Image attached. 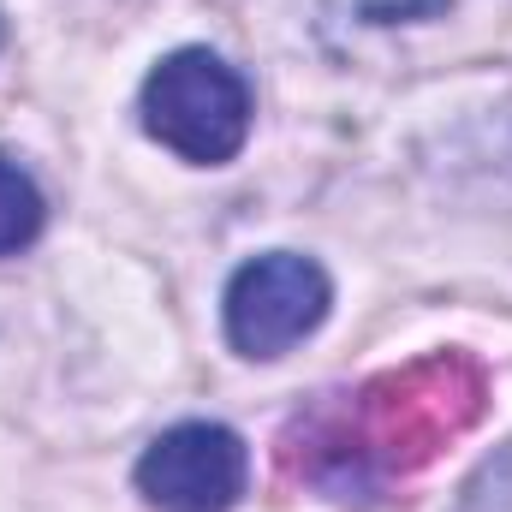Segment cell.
<instances>
[{
  "mask_svg": "<svg viewBox=\"0 0 512 512\" xmlns=\"http://www.w3.org/2000/svg\"><path fill=\"white\" fill-rule=\"evenodd\" d=\"M483 411L489 370L471 352H429L298 405L274 441V459L292 483L340 507H376L471 435Z\"/></svg>",
  "mask_w": 512,
  "mask_h": 512,
  "instance_id": "6da1fadb",
  "label": "cell"
},
{
  "mask_svg": "<svg viewBox=\"0 0 512 512\" xmlns=\"http://www.w3.org/2000/svg\"><path fill=\"white\" fill-rule=\"evenodd\" d=\"M143 131L191 167H227L251 137V84L209 48H179L143 78Z\"/></svg>",
  "mask_w": 512,
  "mask_h": 512,
  "instance_id": "7a4b0ae2",
  "label": "cell"
},
{
  "mask_svg": "<svg viewBox=\"0 0 512 512\" xmlns=\"http://www.w3.org/2000/svg\"><path fill=\"white\" fill-rule=\"evenodd\" d=\"M334 286L316 256L268 251L227 280V340L239 358H280L322 328Z\"/></svg>",
  "mask_w": 512,
  "mask_h": 512,
  "instance_id": "3957f363",
  "label": "cell"
},
{
  "mask_svg": "<svg viewBox=\"0 0 512 512\" xmlns=\"http://www.w3.org/2000/svg\"><path fill=\"white\" fill-rule=\"evenodd\" d=\"M251 453L227 423H173L137 459V489L155 512H233Z\"/></svg>",
  "mask_w": 512,
  "mask_h": 512,
  "instance_id": "277c9868",
  "label": "cell"
},
{
  "mask_svg": "<svg viewBox=\"0 0 512 512\" xmlns=\"http://www.w3.org/2000/svg\"><path fill=\"white\" fill-rule=\"evenodd\" d=\"M42 221H48V203H42L36 179L0 155V256H18L24 245H36Z\"/></svg>",
  "mask_w": 512,
  "mask_h": 512,
  "instance_id": "5b68a950",
  "label": "cell"
},
{
  "mask_svg": "<svg viewBox=\"0 0 512 512\" xmlns=\"http://www.w3.org/2000/svg\"><path fill=\"white\" fill-rule=\"evenodd\" d=\"M0 42H6V18H0Z\"/></svg>",
  "mask_w": 512,
  "mask_h": 512,
  "instance_id": "8992f818",
  "label": "cell"
}]
</instances>
